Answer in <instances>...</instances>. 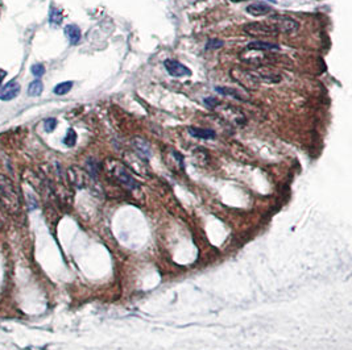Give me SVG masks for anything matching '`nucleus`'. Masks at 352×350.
<instances>
[{"label":"nucleus","instance_id":"nucleus-16","mask_svg":"<svg viewBox=\"0 0 352 350\" xmlns=\"http://www.w3.org/2000/svg\"><path fill=\"white\" fill-rule=\"evenodd\" d=\"M62 19H64L62 11L56 7H52L51 12H49V20H51V23L54 24V25H60L62 23Z\"/></svg>","mask_w":352,"mask_h":350},{"label":"nucleus","instance_id":"nucleus-21","mask_svg":"<svg viewBox=\"0 0 352 350\" xmlns=\"http://www.w3.org/2000/svg\"><path fill=\"white\" fill-rule=\"evenodd\" d=\"M56 127H57V120L56 119H47V120L44 121V128L47 132H53L54 129H56Z\"/></svg>","mask_w":352,"mask_h":350},{"label":"nucleus","instance_id":"nucleus-10","mask_svg":"<svg viewBox=\"0 0 352 350\" xmlns=\"http://www.w3.org/2000/svg\"><path fill=\"white\" fill-rule=\"evenodd\" d=\"M247 50H251V52H273V50H280V46L276 45V43L268 42V41H253V42L247 45L245 52Z\"/></svg>","mask_w":352,"mask_h":350},{"label":"nucleus","instance_id":"nucleus-2","mask_svg":"<svg viewBox=\"0 0 352 350\" xmlns=\"http://www.w3.org/2000/svg\"><path fill=\"white\" fill-rule=\"evenodd\" d=\"M267 23L277 34L292 33L299 28V24L293 17L284 16V15H273L267 20Z\"/></svg>","mask_w":352,"mask_h":350},{"label":"nucleus","instance_id":"nucleus-15","mask_svg":"<svg viewBox=\"0 0 352 350\" xmlns=\"http://www.w3.org/2000/svg\"><path fill=\"white\" fill-rule=\"evenodd\" d=\"M215 90L218 91V92H221L222 95H227V96H232L235 97V99H239V100H247V97L242 96L240 95V92L236 90H234V88H226V87H216Z\"/></svg>","mask_w":352,"mask_h":350},{"label":"nucleus","instance_id":"nucleus-9","mask_svg":"<svg viewBox=\"0 0 352 350\" xmlns=\"http://www.w3.org/2000/svg\"><path fill=\"white\" fill-rule=\"evenodd\" d=\"M245 11H247V14H249L251 16L261 17V16H267V15L271 14L272 11H273V8H272L271 6H268V4L261 3V2H257V3L249 4L248 7L245 8Z\"/></svg>","mask_w":352,"mask_h":350},{"label":"nucleus","instance_id":"nucleus-20","mask_svg":"<svg viewBox=\"0 0 352 350\" xmlns=\"http://www.w3.org/2000/svg\"><path fill=\"white\" fill-rule=\"evenodd\" d=\"M30 70H32V74H33L34 77L40 78V77H42V75H44L45 67L42 66V65H41V64H36V65H33V66H32V69H30Z\"/></svg>","mask_w":352,"mask_h":350},{"label":"nucleus","instance_id":"nucleus-3","mask_svg":"<svg viewBox=\"0 0 352 350\" xmlns=\"http://www.w3.org/2000/svg\"><path fill=\"white\" fill-rule=\"evenodd\" d=\"M231 77L234 78L239 84H242L243 87L248 88V90H257L260 83H261V79H260L257 73L245 70V69H242V67L232 69Z\"/></svg>","mask_w":352,"mask_h":350},{"label":"nucleus","instance_id":"nucleus-22","mask_svg":"<svg viewBox=\"0 0 352 350\" xmlns=\"http://www.w3.org/2000/svg\"><path fill=\"white\" fill-rule=\"evenodd\" d=\"M6 75H7V73L4 70H0V84H2V82H3V79L6 78Z\"/></svg>","mask_w":352,"mask_h":350},{"label":"nucleus","instance_id":"nucleus-12","mask_svg":"<svg viewBox=\"0 0 352 350\" xmlns=\"http://www.w3.org/2000/svg\"><path fill=\"white\" fill-rule=\"evenodd\" d=\"M134 147L135 150L138 152L139 156H141V157L145 158V160L151 156V147H149V143H148L145 140H143V138H139V137L138 138H135Z\"/></svg>","mask_w":352,"mask_h":350},{"label":"nucleus","instance_id":"nucleus-5","mask_svg":"<svg viewBox=\"0 0 352 350\" xmlns=\"http://www.w3.org/2000/svg\"><path fill=\"white\" fill-rule=\"evenodd\" d=\"M244 32L252 37H275L277 36L275 30L268 25V23H249L244 27Z\"/></svg>","mask_w":352,"mask_h":350},{"label":"nucleus","instance_id":"nucleus-1","mask_svg":"<svg viewBox=\"0 0 352 350\" xmlns=\"http://www.w3.org/2000/svg\"><path fill=\"white\" fill-rule=\"evenodd\" d=\"M0 202L4 210L10 214H17L20 211V197L16 188L10 179L0 175Z\"/></svg>","mask_w":352,"mask_h":350},{"label":"nucleus","instance_id":"nucleus-8","mask_svg":"<svg viewBox=\"0 0 352 350\" xmlns=\"http://www.w3.org/2000/svg\"><path fill=\"white\" fill-rule=\"evenodd\" d=\"M20 92V84L16 80H11L6 86L0 87V99L2 100H12Z\"/></svg>","mask_w":352,"mask_h":350},{"label":"nucleus","instance_id":"nucleus-7","mask_svg":"<svg viewBox=\"0 0 352 350\" xmlns=\"http://www.w3.org/2000/svg\"><path fill=\"white\" fill-rule=\"evenodd\" d=\"M115 177L117 178V180L120 182L123 186L128 187V188H136V187L139 186L138 182L135 180V178L132 177L131 174H129V171L125 169L123 165H120V166H117L116 169H115Z\"/></svg>","mask_w":352,"mask_h":350},{"label":"nucleus","instance_id":"nucleus-19","mask_svg":"<svg viewBox=\"0 0 352 350\" xmlns=\"http://www.w3.org/2000/svg\"><path fill=\"white\" fill-rule=\"evenodd\" d=\"M225 45V42L222 40H208L207 43H206V50H211V49H219Z\"/></svg>","mask_w":352,"mask_h":350},{"label":"nucleus","instance_id":"nucleus-14","mask_svg":"<svg viewBox=\"0 0 352 350\" xmlns=\"http://www.w3.org/2000/svg\"><path fill=\"white\" fill-rule=\"evenodd\" d=\"M44 90V86H42V82L38 79L33 80L32 83L29 84V88H28V93L29 96H40Z\"/></svg>","mask_w":352,"mask_h":350},{"label":"nucleus","instance_id":"nucleus-6","mask_svg":"<svg viewBox=\"0 0 352 350\" xmlns=\"http://www.w3.org/2000/svg\"><path fill=\"white\" fill-rule=\"evenodd\" d=\"M164 66H165V69H166V71H168L170 77L182 78V77H190L191 75L190 69L185 66V65H182L181 62L175 61V60L164 61Z\"/></svg>","mask_w":352,"mask_h":350},{"label":"nucleus","instance_id":"nucleus-13","mask_svg":"<svg viewBox=\"0 0 352 350\" xmlns=\"http://www.w3.org/2000/svg\"><path fill=\"white\" fill-rule=\"evenodd\" d=\"M65 34H66L70 43H73V45H77L81 41V29L77 25H74V24H70V25L65 27Z\"/></svg>","mask_w":352,"mask_h":350},{"label":"nucleus","instance_id":"nucleus-23","mask_svg":"<svg viewBox=\"0 0 352 350\" xmlns=\"http://www.w3.org/2000/svg\"><path fill=\"white\" fill-rule=\"evenodd\" d=\"M234 3H240V2H247V0H231Z\"/></svg>","mask_w":352,"mask_h":350},{"label":"nucleus","instance_id":"nucleus-11","mask_svg":"<svg viewBox=\"0 0 352 350\" xmlns=\"http://www.w3.org/2000/svg\"><path fill=\"white\" fill-rule=\"evenodd\" d=\"M189 133L193 137L201 138V140H215L216 138V133L212 129H205V128L198 127H189Z\"/></svg>","mask_w":352,"mask_h":350},{"label":"nucleus","instance_id":"nucleus-17","mask_svg":"<svg viewBox=\"0 0 352 350\" xmlns=\"http://www.w3.org/2000/svg\"><path fill=\"white\" fill-rule=\"evenodd\" d=\"M71 87H73V82H62V83H58L57 86L54 87V93L56 95H65V93H67L69 91L71 90Z\"/></svg>","mask_w":352,"mask_h":350},{"label":"nucleus","instance_id":"nucleus-24","mask_svg":"<svg viewBox=\"0 0 352 350\" xmlns=\"http://www.w3.org/2000/svg\"><path fill=\"white\" fill-rule=\"evenodd\" d=\"M2 208H3V206H2V202H0V210H2Z\"/></svg>","mask_w":352,"mask_h":350},{"label":"nucleus","instance_id":"nucleus-18","mask_svg":"<svg viewBox=\"0 0 352 350\" xmlns=\"http://www.w3.org/2000/svg\"><path fill=\"white\" fill-rule=\"evenodd\" d=\"M75 142H77V133L74 132V129H69L67 130L66 136H65L64 138V143L66 145V146H74L75 145Z\"/></svg>","mask_w":352,"mask_h":350},{"label":"nucleus","instance_id":"nucleus-4","mask_svg":"<svg viewBox=\"0 0 352 350\" xmlns=\"http://www.w3.org/2000/svg\"><path fill=\"white\" fill-rule=\"evenodd\" d=\"M214 110L218 111L219 114L225 117L226 120L230 121V123L236 124V125H243V124H245L244 114H243V111L240 110V108L234 107V106H226V104L219 102Z\"/></svg>","mask_w":352,"mask_h":350}]
</instances>
